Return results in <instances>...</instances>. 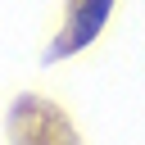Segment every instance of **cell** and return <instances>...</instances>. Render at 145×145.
<instances>
[{
    "label": "cell",
    "instance_id": "cell-1",
    "mask_svg": "<svg viewBox=\"0 0 145 145\" xmlns=\"http://www.w3.org/2000/svg\"><path fill=\"white\" fill-rule=\"evenodd\" d=\"M109 5H113V0H86L82 18H77V27H72V45H86V41H91V36L100 32V23H104Z\"/></svg>",
    "mask_w": 145,
    "mask_h": 145
}]
</instances>
